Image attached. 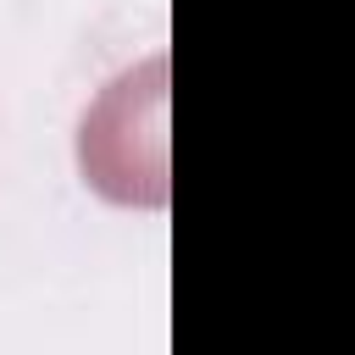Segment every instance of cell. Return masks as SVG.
<instances>
[{
  "instance_id": "obj_1",
  "label": "cell",
  "mask_w": 355,
  "mask_h": 355,
  "mask_svg": "<svg viewBox=\"0 0 355 355\" xmlns=\"http://www.w3.org/2000/svg\"><path fill=\"white\" fill-rule=\"evenodd\" d=\"M83 178L122 205L166 200V55L122 72L78 128Z\"/></svg>"
}]
</instances>
